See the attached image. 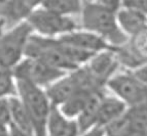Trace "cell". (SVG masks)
<instances>
[{
    "instance_id": "7c38bea8",
    "label": "cell",
    "mask_w": 147,
    "mask_h": 136,
    "mask_svg": "<svg viewBox=\"0 0 147 136\" xmlns=\"http://www.w3.org/2000/svg\"><path fill=\"white\" fill-rule=\"evenodd\" d=\"M93 91H95V90H80L78 92L74 93L71 97H69L66 101H64L61 105L57 107L67 118L76 120L77 117L81 114L82 109H84L88 97H90V95L92 94Z\"/></svg>"
},
{
    "instance_id": "ba28073f",
    "label": "cell",
    "mask_w": 147,
    "mask_h": 136,
    "mask_svg": "<svg viewBox=\"0 0 147 136\" xmlns=\"http://www.w3.org/2000/svg\"><path fill=\"white\" fill-rule=\"evenodd\" d=\"M58 39L70 46L75 47L79 50L86 51L91 54L99 53L104 50L114 49L101 37L81 28L69 32L61 37H58Z\"/></svg>"
},
{
    "instance_id": "8992f818",
    "label": "cell",
    "mask_w": 147,
    "mask_h": 136,
    "mask_svg": "<svg viewBox=\"0 0 147 136\" xmlns=\"http://www.w3.org/2000/svg\"><path fill=\"white\" fill-rule=\"evenodd\" d=\"M12 73L16 80L25 81L45 89L51 84L64 76L65 72L49 66L43 61L32 57H24L15 68Z\"/></svg>"
},
{
    "instance_id": "30bf717a",
    "label": "cell",
    "mask_w": 147,
    "mask_h": 136,
    "mask_svg": "<svg viewBox=\"0 0 147 136\" xmlns=\"http://www.w3.org/2000/svg\"><path fill=\"white\" fill-rule=\"evenodd\" d=\"M116 17L120 29L127 38L147 29V15L136 8L121 6L116 12Z\"/></svg>"
},
{
    "instance_id": "5b68a950",
    "label": "cell",
    "mask_w": 147,
    "mask_h": 136,
    "mask_svg": "<svg viewBox=\"0 0 147 136\" xmlns=\"http://www.w3.org/2000/svg\"><path fill=\"white\" fill-rule=\"evenodd\" d=\"M106 89L133 107L147 100V86L143 84L131 71L118 72L106 84Z\"/></svg>"
},
{
    "instance_id": "44dd1931",
    "label": "cell",
    "mask_w": 147,
    "mask_h": 136,
    "mask_svg": "<svg viewBox=\"0 0 147 136\" xmlns=\"http://www.w3.org/2000/svg\"><path fill=\"white\" fill-rule=\"evenodd\" d=\"M84 1H88V2H92V1H96V0H84Z\"/></svg>"
},
{
    "instance_id": "5bb4252c",
    "label": "cell",
    "mask_w": 147,
    "mask_h": 136,
    "mask_svg": "<svg viewBox=\"0 0 147 136\" xmlns=\"http://www.w3.org/2000/svg\"><path fill=\"white\" fill-rule=\"evenodd\" d=\"M17 96V81L12 70L0 66V99Z\"/></svg>"
},
{
    "instance_id": "ffe728a7",
    "label": "cell",
    "mask_w": 147,
    "mask_h": 136,
    "mask_svg": "<svg viewBox=\"0 0 147 136\" xmlns=\"http://www.w3.org/2000/svg\"><path fill=\"white\" fill-rule=\"evenodd\" d=\"M6 1H7V0H0V6H1V5H2L3 3L6 2Z\"/></svg>"
},
{
    "instance_id": "8fae6325",
    "label": "cell",
    "mask_w": 147,
    "mask_h": 136,
    "mask_svg": "<svg viewBox=\"0 0 147 136\" xmlns=\"http://www.w3.org/2000/svg\"><path fill=\"white\" fill-rule=\"evenodd\" d=\"M79 129L75 120L64 116L57 107H52L47 128V136H78Z\"/></svg>"
},
{
    "instance_id": "277c9868",
    "label": "cell",
    "mask_w": 147,
    "mask_h": 136,
    "mask_svg": "<svg viewBox=\"0 0 147 136\" xmlns=\"http://www.w3.org/2000/svg\"><path fill=\"white\" fill-rule=\"evenodd\" d=\"M26 22L30 25L34 34L49 38H58L80 28L79 19L76 17L60 15L43 6L33 10Z\"/></svg>"
},
{
    "instance_id": "3957f363",
    "label": "cell",
    "mask_w": 147,
    "mask_h": 136,
    "mask_svg": "<svg viewBox=\"0 0 147 136\" xmlns=\"http://www.w3.org/2000/svg\"><path fill=\"white\" fill-rule=\"evenodd\" d=\"M33 30L26 21L6 28L0 34V66L12 70L25 57Z\"/></svg>"
},
{
    "instance_id": "52a82bcc",
    "label": "cell",
    "mask_w": 147,
    "mask_h": 136,
    "mask_svg": "<svg viewBox=\"0 0 147 136\" xmlns=\"http://www.w3.org/2000/svg\"><path fill=\"white\" fill-rule=\"evenodd\" d=\"M114 49L104 50L94 54L90 61L84 65L88 75L99 87H106L108 81L118 73L121 68Z\"/></svg>"
},
{
    "instance_id": "d6986e66",
    "label": "cell",
    "mask_w": 147,
    "mask_h": 136,
    "mask_svg": "<svg viewBox=\"0 0 147 136\" xmlns=\"http://www.w3.org/2000/svg\"><path fill=\"white\" fill-rule=\"evenodd\" d=\"M78 136H104V128L102 127H93L88 131L79 134Z\"/></svg>"
},
{
    "instance_id": "9c48e42d",
    "label": "cell",
    "mask_w": 147,
    "mask_h": 136,
    "mask_svg": "<svg viewBox=\"0 0 147 136\" xmlns=\"http://www.w3.org/2000/svg\"><path fill=\"white\" fill-rule=\"evenodd\" d=\"M127 109L129 107L125 102L121 101L115 95L111 94L107 90L99 105L96 126L105 128L110 123L121 118Z\"/></svg>"
},
{
    "instance_id": "6da1fadb",
    "label": "cell",
    "mask_w": 147,
    "mask_h": 136,
    "mask_svg": "<svg viewBox=\"0 0 147 136\" xmlns=\"http://www.w3.org/2000/svg\"><path fill=\"white\" fill-rule=\"evenodd\" d=\"M78 19L81 29L101 37L113 48L121 46L129 39L118 25L116 11L97 2L84 1Z\"/></svg>"
},
{
    "instance_id": "4fadbf2b",
    "label": "cell",
    "mask_w": 147,
    "mask_h": 136,
    "mask_svg": "<svg viewBox=\"0 0 147 136\" xmlns=\"http://www.w3.org/2000/svg\"><path fill=\"white\" fill-rule=\"evenodd\" d=\"M84 0H43L41 6L57 13L69 17H79Z\"/></svg>"
},
{
    "instance_id": "2e32d148",
    "label": "cell",
    "mask_w": 147,
    "mask_h": 136,
    "mask_svg": "<svg viewBox=\"0 0 147 136\" xmlns=\"http://www.w3.org/2000/svg\"><path fill=\"white\" fill-rule=\"evenodd\" d=\"M123 6L136 8L147 15V0H123Z\"/></svg>"
},
{
    "instance_id": "9a60e30c",
    "label": "cell",
    "mask_w": 147,
    "mask_h": 136,
    "mask_svg": "<svg viewBox=\"0 0 147 136\" xmlns=\"http://www.w3.org/2000/svg\"><path fill=\"white\" fill-rule=\"evenodd\" d=\"M10 125V111L8 98L0 99V136H7Z\"/></svg>"
},
{
    "instance_id": "e0dca14e",
    "label": "cell",
    "mask_w": 147,
    "mask_h": 136,
    "mask_svg": "<svg viewBox=\"0 0 147 136\" xmlns=\"http://www.w3.org/2000/svg\"><path fill=\"white\" fill-rule=\"evenodd\" d=\"M131 72H132L143 84H145V85L147 86V63H143V65H141L140 67L136 68L135 70L131 71Z\"/></svg>"
},
{
    "instance_id": "7a4b0ae2",
    "label": "cell",
    "mask_w": 147,
    "mask_h": 136,
    "mask_svg": "<svg viewBox=\"0 0 147 136\" xmlns=\"http://www.w3.org/2000/svg\"><path fill=\"white\" fill-rule=\"evenodd\" d=\"M17 81V95L21 99L32 127L33 136H47L52 103L44 89L25 81Z\"/></svg>"
},
{
    "instance_id": "ac0fdd59",
    "label": "cell",
    "mask_w": 147,
    "mask_h": 136,
    "mask_svg": "<svg viewBox=\"0 0 147 136\" xmlns=\"http://www.w3.org/2000/svg\"><path fill=\"white\" fill-rule=\"evenodd\" d=\"M7 136H33V135L31 133H29V132L13 126V125H9Z\"/></svg>"
}]
</instances>
